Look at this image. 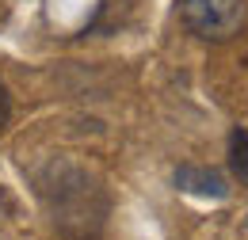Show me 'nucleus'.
Returning <instances> with one entry per match:
<instances>
[{
	"label": "nucleus",
	"mask_w": 248,
	"mask_h": 240,
	"mask_svg": "<svg viewBox=\"0 0 248 240\" xmlns=\"http://www.w3.org/2000/svg\"><path fill=\"white\" fill-rule=\"evenodd\" d=\"M38 202L46 206L50 225L65 240H95L111 213L107 187L77 160H50L34 172Z\"/></svg>",
	"instance_id": "f257e3e1"
},
{
	"label": "nucleus",
	"mask_w": 248,
	"mask_h": 240,
	"mask_svg": "<svg viewBox=\"0 0 248 240\" xmlns=\"http://www.w3.org/2000/svg\"><path fill=\"white\" fill-rule=\"evenodd\" d=\"M176 187L187 195H199V198H225L229 195V183L221 172L214 168H199V164H180L176 168Z\"/></svg>",
	"instance_id": "7ed1b4c3"
},
{
	"label": "nucleus",
	"mask_w": 248,
	"mask_h": 240,
	"mask_svg": "<svg viewBox=\"0 0 248 240\" xmlns=\"http://www.w3.org/2000/svg\"><path fill=\"white\" fill-rule=\"evenodd\" d=\"M184 27L202 42H229L248 19L245 0H180Z\"/></svg>",
	"instance_id": "f03ea898"
},
{
	"label": "nucleus",
	"mask_w": 248,
	"mask_h": 240,
	"mask_svg": "<svg viewBox=\"0 0 248 240\" xmlns=\"http://www.w3.org/2000/svg\"><path fill=\"white\" fill-rule=\"evenodd\" d=\"M229 168L241 183H248V130H233L229 134Z\"/></svg>",
	"instance_id": "20e7f679"
},
{
	"label": "nucleus",
	"mask_w": 248,
	"mask_h": 240,
	"mask_svg": "<svg viewBox=\"0 0 248 240\" xmlns=\"http://www.w3.org/2000/svg\"><path fill=\"white\" fill-rule=\"evenodd\" d=\"M12 122V95H8V84L0 80V130Z\"/></svg>",
	"instance_id": "39448f33"
}]
</instances>
